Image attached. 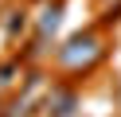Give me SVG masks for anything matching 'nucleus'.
Segmentation results:
<instances>
[{
	"label": "nucleus",
	"instance_id": "f03ea898",
	"mask_svg": "<svg viewBox=\"0 0 121 117\" xmlns=\"http://www.w3.org/2000/svg\"><path fill=\"white\" fill-rule=\"evenodd\" d=\"M74 105H78V98H74V90H66V86H55V90L47 94V117H70Z\"/></svg>",
	"mask_w": 121,
	"mask_h": 117
},
{
	"label": "nucleus",
	"instance_id": "7ed1b4c3",
	"mask_svg": "<svg viewBox=\"0 0 121 117\" xmlns=\"http://www.w3.org/2000/svg\"><path fill=\"white\" fill-rule=\"evenodd\" d=\"M59 20H63V4L59 0H51V4H43L39 20H35V27H39V39H51L59 31Z\"/></svg>",
	"mask_w": 121,
	"mask_h": 117
},
{
	"label": "nucleus",
	"instance_id": "20e7f679",
	"mask_svg": "<svg viewBox=\"0 0 121 117\" xmlns=\"http://www.w3.org/2000/svg\"><path fill=\"white\" fill-rule=\"evenodd\" d=\"M24 27H27V12H8V20H4V31H8V39H16Z\"/></svg>",
	"mask_w": 121,
	"mask_h": 117
},
{
	"label": "nucleus",
	"instance_id": "f257e3e1",
	"mask_svg": "<svg viewBox=\"0 0 121 117\" xmlns=\"http://www.w3.org/2000/svg\"><path fill=\"white\" fill-rule=\"evenodd\" d=\"M98 55H102V39H98L94 31H78V35H70L63 47H59V62H63L66 70H82V66H90Z\"/></svg>",
	"mask_w": 121,
	"mask_h": 117
}]
</instances>
